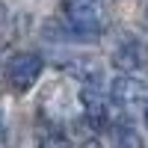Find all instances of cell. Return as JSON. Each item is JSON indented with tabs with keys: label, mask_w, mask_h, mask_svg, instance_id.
Masks as SVG:
<instances>
[{
	"label": "cell",
	"mask_w": 148,
	"mask_h": 148,
	"mask_svg": "<svg viewBox=\"0 0 148 148\" xmlns=\"http://www.w3.org/2000/svg\"><path fill=\"white\" fill-rule=\"evenodd\" d=\"M62 24L74 39H98L107 24L101 0H62Z\"/></svg>",
	"instance_id": "cell-1"
},
{
	"label": "cell",
	"mask_w": 148,
	"mask_h": 148,
	"mask_svg": "<svg viewBox=\"0 0 148 148\" xmlns=\"http://www.w3.org/2000/svg\"><path fill=\"white\" fill-rule=\"evenodd\" d=\"M42 68H45V59L39 53H33V51L12 53L9 62H6V86L12 92H18V95L30 92L33 83L42 77Z\"/></svg>",
	"instance_id": "cell-2"
},
{
	"label": "cell",
	"mask_w": 148,
	"mask_h": 148,
	"mask_svg": "<svg viewBox=\"0 0 148 148\" xmlns=\"http://www.w3.org/2000/svg\"><path fill=\"white\" fill-rule=\"evenodd\" d=\"M110 101L121 110H148V83L133 74H119L110 83Z\"/></svg>",
	"instance_id": "cell-3"
},
{
	"label": "cell",
	"mask_w": 148,
	"mask_h": 148,
	"mask_svg": "<svg viewBox=\"0 0 148 148\" xmlns=\"http://www.w3.org/2000/svg\"><path fill=\"white\" fill-rule=\"evenodd\" d=\"M80 104L86 110V119H89V125L104 130L113 125V101H110V95H104V89H98V86H83L80 89Z\"/></svg>",
	"instance_id": "cell-4"
},
{
	"label": "cell",
	"mask_w": 148,
	"mask_h": 148,
	"mask_svg": "<svg viewBox=\"0 0 148 148\" xmlns=\"http://www.w3.org/2000/svg\"><path fill=\"white\" fill-rule=\"evenodd\" d=\"M145 59H148V53H145V47H142L136 39L121 42V47L113 53V62H116L119 68H125V71H136V68H142Z\"/></svg>",
	"instance_id": "cell-5"
},
{
	"label": "cell",
	"mask_w": 148,
	"mask_h": 148,
	"mask_svg": "<svg viewBox=\"0 0 148 148\" xmlns=\"http://www.w3.org/2000/svg\"><path fill=\"white\" fill-rule=\"evenodd\" d=\"M107 130H110V136H113V145L116 148H142L139 130L133 127L130 121H113Z\"/></svg>",
	"instance_id": "cell-6"
},
{
	"label": "cell",
	"mask_w": 148,
	"mask_h": 148,
	"mask_svg": "<svg viewBox=\"0 0 148 148\" xmlns=\"http://www.w3.org/2000/svg\"><path fill=\"white\" fill-rule=\"evenodd\" d=\"M3 27H6V6L0 3V33H3Z\"/></svg>",
	"instance_id": "cell-7"
},
{
	"label": "cell",
	"mask_w": 148,
	"mask_h": 148,
	"mask_svg": "<svg viewBox=\"0 0 148 148\" xmlns=\"http://www.w3.org/2000/svg\"><path fill=\"white\" fill-rule=\"evenodd\" d=\"M142 113H145V125H148V110H142Z\"/></svg>",
	"instance_id": "cell-8"
},
{
	"label": "cell",
	"mask_w": 148,
	"mask_h": 148,
	"mask_svg": "<svg viewBox=\"0 0 148 148\" xmlns=\"http://www.w3.org/2000/svg\"><path fill=\"white\" fill-rule=\"evenodd\" d=\"M145 21H148V9H145Z\"/></svg>",
	"instance_id": "cell-9"
}]
</instances>
